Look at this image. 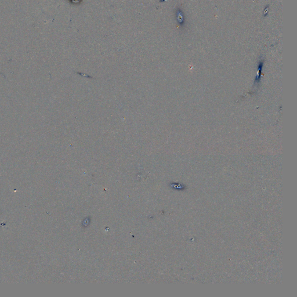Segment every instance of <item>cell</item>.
Returning a JSON list of instances; mask_svg holds the SVG:
<instances>
[{"label": "cell", "mask_w": 297, "mask_h": 297, "mask_svg": "<svg viewBox=\"0 0 297 297\" xmlns=\"http://www.w3.org/2000/svg\"><path fill=\"white\" fill-rule=\"evenodd\" d=\"M262 66H263V62H260L259 63V68H258V75L255 78V82L257 83L258 82H259V81L260 80V76H261V70H262Z\"/></svg>", "instance_id": "obj_1"}, {"label": "cell", "mask_w": 297, "mask_h": 297, "mask_svg": "<svg viewBox=\"0 0 297 297\" xmlns=\"http://www.w3.org/2000/svg\"><path fill=\"white\" fill-rule=\"evenodd\" d=\"M177 18H178V22H179V23H182V22L183 21V15H182V14L181 11H178V12Z\"/></svg>", "instance_id": "obj_2"}]
</instances>
